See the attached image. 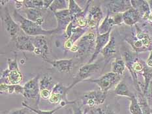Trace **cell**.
<instances>
[{"mask_svg":"<svg viewBox=\"0 0 152 114\" xmlns=\"http://www.w3.org/2000/svg\"><path fill=\"white\" fill-rule=\"evenodd\" d=\"M13 16H14L15 20L19 24L22 31L29 37H37V36L41 35L48 36L57 33L56 29H51V30L44 29L42 28V25L29 20L22 16L17 10H15L13 12Z\"/></svg>","mask_w":152,"mask_h":114,"instance_id":"1","label":"cell"},{"mask_svg":"<svg viewBox=\"0 0 152 114\" xmlns=\"http://www.w3.org/2000/svg\"><path fill=\"white\" fill-rule=\"evenodd\" d=\"M123 60H124L126 67L129 70L133 78L134 85L138 93H142L141 90V86L138 80L137 74L143 73L146 67V61L140 60L136 55L129 51H125L123 54Z\"/></svg>","mask_w":152,"mask_h":114,"instance_id":"2","label":"cell"},{"mask_svg":"<svg viewBox=\"0 0 152 114\" xmlns=\"http://www.w3.org/2000/svg\"><path fill=\"white\" fill-rule=\"evenodd\" d=\"M135 32L133 31L126 41L129 44L133 50L137 53L151 51L152 50V39L149 34L143 31L136 24Z\"/></svg>","mask_w":152,"mask_h":114,"instance_id":"3","label":"cell"},{"mask_svg":"<svg viewBox=\"0 0 152 114\" xmlns=\"http://www.w3.org/2000/svg\"><path fill=\"white\" fill-rule=\"evenodd\" d=\"M7 68L1 74V84L8 85H18L23 80L22 74L20 70L16 58L7 60Z\"/></svg>","mask_w":152,"mask_h":114,"instance_id":"4","label":"cell"},{"mask_svg":"<svg viewBox=\"0 0 152 114\" xmlns=\"http://www.w3.org/2000/svg\"><path fill=\"white\" fill-rule=\"evenodd\" d=\"M96 36L92 32L84 35L77 42L71 49V52L75 53V57L82 60L90 52L95 50Z\"/></svg>","mask_w":152,"mask_h":114,"instance_id":"5","label":"cell"},{"mask_svg":"<svg viewBox=\"0 0 152 114\" xmlns=\"http://www.w3.org/2000/svg\"><path fill=\"white\" fill-rule=\"evenodd\" d=\"M120 76V75L110 72V73L104 74L97 79H88L84 81L97 84L99 87L101 91L105 93H107L111 88L115 86H116V85L120 82L121 80Z\"/></svg>","mask_w":152,"mask_h":114,"instance_id":"6","label":"cell"},{"mask_svg":"<svg viewBox=\"0 0 152 114\" xmlns=\"http://www.w3.org/2000/svg\"><path fill=\"white\" fill-rule=\"evenodd\" d=\"M1 22L3 28L8 33L11 40L14 41L19 35L20 31H22L19 24L16 22L10 15L7 7H5L3 12L1 16Z\"/></svg>","mask_w":152,"mask_h":114,"instance_id":"7","label":"cell"},{"mask_svg":"<svg viewBox=\"0 0 152 114\" xmlns=\"http://www.w3.org/2000/svg\"><path fill=\"white\" fill-rule=\"evenodd\" d=\"M39 75L33 78L25 84L24 86V93L22 96L27 99H35L36 104H38L40 100V86H39Z\"/></svg>","mask_w":152,"mask_h":114,"instance_id":"8","label":"cell"},{"mask_svg":"<svg viewBox=\"0 0 152 114\" xmlns=\"http://www.w3.org/2000/svg\"><path fill=\"white\" fill-rule=\"evenodd\" d=\"M99 68L100 64L98 63H87L84 65V66L80 67V69L78 70L77 75L74 78L73 81L68 87V88L69 89H71L72 87H73L80 81L88 80V78H90L92 74H94L95 72H97Z\"/></svg>","mask_w":152,"mask_h":114,"instance_id":"9","label":"cell"},{"mask_svg":"<svg viewBox=\"0 0 152 114\" xmlns=\"http://www.w3.org/2000/svg\"><path fill=\"white\" fill-rule=\"evenodd\" d=\"M107 97V93L100 89L98 91H90L84 94L82 97V106H88L90 108L103 104Z\"/></svg>","mask_w":152,"mask_h":114,"instance_id":"10","label":"cell"},{"mask_svg":"<svg viewBox=\"0 0 152 114\" xmlns=\"http://www.w3.org/2000/svg\"><path fill=\"white\" fill-rule=\"evenodd\" d=\"M69 89L65 87L61 83L55 84L52 91V94L48 99V102L53 104H60L62 102H69L67 94Z\"/></svg>","mask_w":152,"mask_h":114,"instance_id":"11","label":"cell"},{"mask_svg":"<svg viewBox=\"0 0 152 114\" xmlns=\"http://www.w3.org/2000/svg\"><path fill=\"white\" fill-rule=\"evenodd\" d=\"M103 18V13L99 6L95 5L89 9L87 16L88 29H98L99 23Z\"/></svg>","mask_w":152,"mask_h":114,"instance_id":"12","label":"cell"},{"mask_svg":"<svg viewBox=\"0 0 152 114\" xmlns=\"http://www.w3.org/2000/svg\"><path fill=\"white\" fill-rule=\"evenodd\" d=\"M31 40L35 47L34 54L37 55H40L45 61H47L49 49L46 36L41 35L31 37Z\"/></svg>","mask_w":152,"mask_h":114,"instance_id":"13","label":"cell"},{"mask_svg":"<svg viewBox=\"0 0 152 114\" xmlns=\"http://www.w3.org/2000/svg\"><path fill=\"white\" fill-rule=\"evenodd\" d=\"M108 14L124 13L132 7L131 1L127 0H113L108 1L106 4Z\"/></svg>","mask_w":152,"mask_h":114,"instance_id":"14","label":"cell"},{"mask_svg":"<svg viewBox=\"0 0 152 114\" xmlns=\"http://www.w3.org/2000/svg\"><path fill=\"white\" fill-rule=\"evenodd\" d=\"M110 33L111 31L103 35L99 34L97 33L96 36V40H95V46L94 52L88 63H94V61L97 58L99 54L101 53L102 50H103V48L108 43L109 41H110Z\"/></svg>","mask_w":152,"mask_h":114,"instance_id":"15","label":"cell"},{"mask_svg":"<svg viewBox=\"0 0 152 114\" xmlns=\"http://www.w3.org/2000/svg\"><path fill=\"white\" fill-rule=\"evenodd\" d=\"M16 48L18 50L24 52H35V47L33 43L31 37L26 34H19L15 39Z\"/></svg>","mask_w":152,"mask_h":114,"instance_id":"16","label":"cell"},{"mask_svg":"<svg viewBox=\"0 0 152 114\" xmlns=\"http://www.w3.org/2000/svg\"><path fill=\"white\" fill-rule=\"evenodd\" d=\"M54 15L57 18L58 27L56 28V31H65L69 24L72 21L69 14V9L63 10L58 12H54Z\"/></svg>","mask_w":152,"mask_h":114,"instance_id":"17","label":"cell"},{"mask_svg":"<svg viewBox=\"0 0 152 114\" xmlns=\"http://www.w3.org/2000/svg\"><path fill=\"white\" fill-rule=\"evenodd\" d=\"M72 59H66V60H59L45 61L47 63H50L52 66L56 68L59 73H70L72 67Z\"/></svg>","mask_w":152,"mask_h":114,"instance_id":"18","label":"cell"},{"mask_svg":"<svg viewBox=\"0 0 152 114\" xmlns=\"http://www.w3.org/2000/svg\"><path fill=\"white\" fill-rule=\"evenodd\" d=\"M132 7L136 9L140 13L142 19L148 21L151 13V10L148 1H131Z\"/></svg>","mask_w":152,"mask_h":114,"instance_id":"19","label":"cell"},{"mask_svg":"<svg viewBox=\"0 0 152 114\" xmlns=\"http://www.w3.org/2000/svg\"><path fill=\"white\" fill-rule=\"evenodd\" d=\"M142 19L140 13L136 9L131 7L123 13L124 23L127 25L133 26Z\"/></svg>","mask_w":152,"mask_h":114,"instance_id":"20","label":"cell"},{"mask_svg":"<svg viewBox=\"0 0 152 114\" xmlns=\"http://www.w3.org/2000/svg\"><path fill=\"white\" fill-rule=\"evenodd\" d=\"M87 31V28H75L73 29L71 37L67 40H66L64 43V48L66 50H71L72 47L77 42L79 39L81 38L85 35L86 32Z\"/></svg>","mask_w":152,"mask_h":114,"instance_id":"21","label":"cell"},{"mask_svg":"<svg viewBox=\"0 0 152 114\" xmlns=\"http://www.w3.org/2000/svg\"><path fill=\"white\" fill-rule=\"evenodd\" d=\"M42 10L40 9H26L23 12L25 13L26 18L42 25V23L45 22V17Z\"/></svg>","mask_w":152,"mask_h":114,"instance_id":"22","label":"cell"},{"mask_svg":"<svg viewBox=\"0 0 152 114\" xmlns=\"http://www.w3.org/2000/svg\"><path fill=\"white\" fill-rule=\"evenodd\" d=\"M116 42H115V39L114 36H111L108 43L106 45V46L102 50L101 54L103 55L104 60L107 61V63H108L116 54Z\"/></svg>","mask_w":152,"mask_h":114,"instance_id":"23","label":"cell"},{"mask_svg":"<svg viewBox=\"0 0 152 114\" xmlns=\"http://www.w3.org/2000/svg\"><path fill=\"white\" fill-rule=\"evenodd\" d=\"M115 25L113 16L112 14H108L104 18L103 21L102 22L101 24L99 26L97 29V33L99 34L103 35L107 33L112 31V28Z\"/></svg>","mask_w":152,"mask_h":114,"instance_id":"24","label":"cell"},{"mask_svg":"<svg viewBox=\"0 0 152 114\" xmlns=\"http://www.w3.org/2000/svg\"><path fill=\"white\" fill-rule=\"evenodd\" d=\"M0 92L1 94H21L24 93V87L18 85H8L5 84H0Z\"/></svg>","mask_w":152,"mask_h":114,"instance_id":"25","label":"cell"},{"mask_svg":"<svg viewBox=\"0 0 152 114\" xmlns=\"http://www.w3.org/2000/svg\"><path fill=\"white\" fill-rule=\"evenodd\" d=\"M114 93L116 95L121 96V97H126L128 99L134 95V93L131 92L130 89H129L127 84L124 81H120L115 87Z\"/></svg>","mask_w":152,"mask_h":114,"instance_id":"26","label":"cell"},{"mask_svg":"<svg viewBox=\"0 0 152 114\" xmlns=\"http://www.w3.org/2000/svg\"><path fill=\"white\" fill-rule=\"evenodd\" d=\"M126 67V65L124 60L122 58H115L112 62L111 64V72L121 76Z\"/></svg>","mask_w":152,"mask_h":114,"instance_id":"27","label":"cell"},{"mask_svg":"<svg viewBox=\"0 0 152 114\" xmlns=\"http://www.w3.org/2000/svg\"><path fill=\"white\" fill-rule=\"evenodd\" d=\"M39 86H40V91L42 90H49L52 91L55 86V84L53 82L52 78L50 75L45 74L39 81Z\"/></svg>","mask_w":152,"mask_h":114,"instance_id":"28","label":"cell"},{"mask_svg":"<svg viewBox=\"0 0 152 114\" xmlns=\"http://www.w3.org/2000/svg\"><path fill=\"white\" fill-rule=\"evenodd\" d=\"M144 78V83L142 86V93L143 94H145L148 89L149 84L152 81V68H150L146 65L144 68L143 73L141 74Z\"/></svg>","mask_w":152,"mask_h":114,"instance_id":"29","label":"cell"},{"mask_svg":"<svg viewBox=\"0 0 152 114\" xmlns=\"http://www.w3.org/2000/svg\"><path fill=\"white\" fill-rule=\"evenodd\" d=\"M69 9V1L66 0H54L48 9L53 12H56Z\"/></svg>","mask_w":152,"mask_h":114,"instance_id":"30","label":"cell"},{"mask_svg":"<svg viewBox=\"0 0 152 114\" xmlns=\"http://www.w3.org/2000/svg\"><path fill=\"white\" fill-rule=\"evenodd\" d=\"M130 100V105H129V112L131 114H142L140 105L138 102V97L137 94H134L131 97L129 98Z\"/></svg>","mask_w":152,"mask_h":114,"instance_id":"31","label":"cell"},{"mask_svg":"<svg viewBox=\"0 0 152 114\" xmlns=\"http://www.w3.org/2000/svg\"><path fill=\"white\" fill-rule=\"evenodd\" d=\"M68 9L72 20L84 11L74 0H69V1Z\"/></svg>","mask_w":152,"mask_h":114,"instance_id":"32","label":"cell"},{"mask_svg":"<svg viewBox=\"0 0 152 114\" xmlns=\"http://www.w3.org/2000/svg\"><path fill=\"white\" fill-rule=\"evenodd\" d=\"M137 97L142 111V114H151L152 110L150 106L149 102H148L146 98L144 96V94L142 93H138Z\"/></svg>","mask_w":152,"mask_h":114,"instance_id":"33","label":"cell"},{"mask_svg":"<svg viewBox=\"0 0 152 114\" xmlns=\"http://www.w3.org/2000/svg\"><path fill=\"white\" fill-rule=\"evenodd\" d=\"M24 6L26 9H44V0H24Z\"/></svg>","mask_w":152,"mask_h":114,"instance_id":"34","label":"cell"},{"mask_svg":"<svg viewBox=\"0 0 152 114\" xmlns=\"http://www.w3.org/2000/svg\"><path fill=\"white\" fill-rule=\"evenodd\" d=\"M22 104L23 106L25 107H27L28 109L32 111L33 112H35L36 114H54L56 112H57L58 110L62 108L61 106H59L58 107H57L56 108H55L54 110H50V111H44V110H39V108H34V107H32L31 106H29V105H28V104L26 103V102H22Z\"/></svg>","mask_w":152,"mask_h":114,"instance_id":"35","label":"cell"},{"mask_svg":"<svg viewBox=\"0 0 152 114\" xmlns=\"http://www.w3.org/2000/svg\"><path fill=\"white\" fill-rule=\"evenodd\" d=\"M144 96L146 98L148 102H150L152 101V81L150 83L149 86L146 91V93L144 94Z\"/></svg>","mask_w":152,"mask_h":114,"instance_id":"36","label":"cell"},{"mask_svg":"<svg viewBox=\"0 0 152 114\" xmlns=\"http://www.w3.org/2000/svg\"><path fill=\"white\" fill-rule=\"evenodd\" d=\"M27 107H24V108H20V109H17L12 111V112H10L9 114H28L29 112Z\"/></svg>","mask_w":152,"mask_h":114,"instance_id":"37","label":"cell"},{"mask_svg":"<svg viewBox=\"0 0 152 114\" xmlns=\"http://www.w3.org/2000/svg\"><path fill=\"white\" fill-rule=\"evenodd\" d=\"M91 112L93 114H106L104 110L97 107V108H92Z\"/></svg>","mask_w":152,"mask_h":114,"instance_id":"38","label":"cell"},{"mask_svg":"<svg viewBox=\"0 0 152 114\" xmlns=\"http://www.w3.org/2000/svg\"><path fill=\"white\" fill-rule=\"evenodd\" d=\"M146 63L148 67L152 68V50L150 51L149 57H148L147 60L146 61Z\"/></svg>","mask_w":152,"mask_h":114,"instance_id":"39","label":"cell"},{"mask_svg":"<svg viewBox=\"0 0 152 114\" xmlns=\"http://www.w3.org/2000/svg\"><path fill=\"white\" fill-rule=\"evenodd\" d=\"M15 8L16 10H19L22 8V6H24V1H15Z\"/></svg>","mask_w":152,"mask_h":114,"instance_id":"40","label":"cell"},{"mask_svg":"<svg viewBox=\"0 0 152 114\" xmlns=\"http://www.w3.org/2000/svg\"><path fill=\"white\" fill-rule=\"evenodd\" d=\"M104 111H105L106 114H116L114 112L113 110H112V109H110L108 106H106L105 109H104Z\"/></svg>","mask_w":152,"mask_h":114,"instance_id":"41","label":"cell"},{"mask_svg":"<svg viewBox=\"0 0 152 114\" xmlns=\"http://www.w3.org/2000/svg\"><path fill=\"white\" fill-rule=\"evenodd\" d=\"M148 3H149L151 11H152V0H151V1H148Z\"/></svg>","mask_w":152,"mask_h":114,"instance_id":"42","label":"cell"},{"mask_svg":"<svg viewBox=\"0 0 152 114\" xmlns=\"http://www.w3.org/2000/svg\"><path fill=\"white\" fill-rule=\"evenodd\" d=\"M151 26H152V24H151Z\"/></svg>","mask_w":152,"mask_h":114,"instance_id":"43","label":"cell"},{"mask_svg":"<svg viewBox=\"0 0 152 114\" xmlns=\"http://www.w3.org/2000/svg\"><path fill=\"white\" fill-rule=\"evenodd\" d=\"M151 114H152V112H151Z\"/></svg>","mask_w":152,"mask_h":114,"instance_id":"44","label":"cell"}]
</instances>
